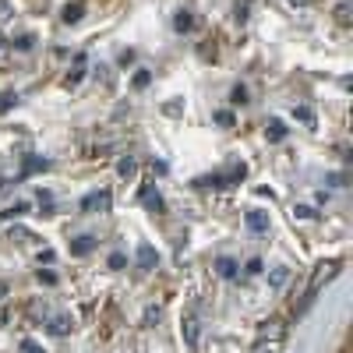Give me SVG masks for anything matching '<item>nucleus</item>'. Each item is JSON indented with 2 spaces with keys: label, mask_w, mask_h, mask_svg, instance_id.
<instances>
[{
  "label": "nucleus",
  "mask_w": 353,
  "mask_h": 353,
  "mask_svg": "<svg viewBox=\"0 0 353 353\" xmlns=\"http://www.w3.org/2000/svg\"><path fill=\"white\" fill-rule=\"evenodd\" d=\"M339 269H343V261L339 258H325V261H318L314 269H311V279H307V297H304V304H311L318 293H321V286H329L336 276H339Z\"/></svg>",
  "instance_id": "f257e3e1"
},
{
  "label": "nucleus",
  "mask_w": 353,
  "mask_h": 353,
  "mask_svg": "<svg viewBox=\"0 0 353 353\" xmlns=\"http://www.w3.org/2000/svg\"><path fill=\"white\" fill-rule=\"evenodd\" d=\"M286 339V321L283 318H265L258 325V343H279L283 346Z\"/></svg>",
  "instance_id": "f03ea898"
},
{
  "label": "nucleus",
  "mask_w": 353,
  "mask_h": 353,
  "mask_svg": "<svg viewBox=\"0 0 353 353\" xmlns=\"http://www.w3.org/2000/svg\"><path fill=\"white\" fill-rule=\"evenodd\" d=\"M110 205H113V198H110V191H99V194H88L85 201H81V209H99V212H110Z\"/></svg>",
  "instance_id": "7ed1b4c3"
},
{
  "label": "nucleus",
  "mask_w": 353,
  "mask_h": 353,
  "mask_svg": "<svg viewBox=\"0 0 353 353\" xmlns=\"http://www.w3.org/2000/svg\"><path fill=\"white\" fill-rule=\"evenodd\" d=\"M181 332H184L188 346L194 350V346H198V336H201V325H198V318H194V314H188V318H184V325H181Z\"/></svg>",
  "instance_id": "20e7f679"
},
{
  "label": "nucleus",
  "mask_w": 353,
  "mask_h": 353,
  "mask_svg": "<svg viewBox=\"0 0 353 353\" xmlns=\"http://www.w3.org/2000/svg\"><path fill=\"white\" fill-rule=\"evenodd\" d=\"M353 8H350V0H339L336 4V11H332V18H336V25H343V28H350L353 25V14H350Z\"/></svg>",
  "instance_id": "39448f33"
},
{
  "label": "nucleus",
  "mask_w": 353,
  "mask_h": 353,
  "mask_svg": "<svg viewBox=\"0 0 353 353\" xmlns=\"http://www.w3.org/2000/svg\"><path fill=\"white\" fill-rule=\"evenodd\" d=\"M138 265H141V269H156V265H159V254H156L149 244H141V248H138Z\"/></svg>",
  "instance_id": "423d86ee"
},
{
  "label": "nucleus",
  "mask_w": 353,
  "mask_h": 353,
  "mask_svg": "<svg viewBox=\"0 0 353 353\" xmlns=\"http://www.w3.org/2000/svg\"><path fill=\"white\" fill-rule=\"evenodd\" d=\"M141 201H145V205H149V209H152V212H163V209H166V205H163V198H159V191H152L149 184H145V188H141Z\"/></svg>",
  "instance_id": "0eeeda50"
},
{
  "label": "nucleus",
  "mask_w": 353,
  "mask_h": 353,
  "mask_svg": "<svg viewBox=\"0 0 353 353\" xmlns=\"http://www.w3.org/2000/svg\"><path fill=\"white\" fill-rule=\"evenodd\" d=\"M81 11H85V4H81V0L68 4V8H64V14H61V18H64V25H78V21H81Z\"/></svg>",
  "instance_id": "6e6552de"
},
{
  "label": "nucleus",
  "mask_w": 353,
  "mask_h": 353,
  "mask_svg": "<svg viewBox=\"0 0 353 353\" xmlns=\"http://www.w3.org/2000/svg\"><path fill=\"white\" fill-rule=\"evenodd\" d=\"M251 8H254V0H237V4H233V21H248L251 18Z\"/></svg>",
  "instance_id": "1a4fd4ad"
},
{
  "label": "nucleus",
  "mask_w": 353,
  "mask_h": 353,
  "mask_svg": "<svg viewBox=\"0 0 353 353\" xmlns=\"http://www.w3.org/2000/svg\"><path fill=\"white\" fill-rule=\"evenodd\" d=\"M81 74H85V53H78V57H74V68L68 71V78H64V81H68V85H78V81H81Z\"/></svg>",
  "instance_id": "9d476101"
},
{
  "label": "nucleus",
  "mask_w": 353,
  "mask_h": 353,
  "mask_svg": "<svg viewBox=\"0 0 353 353\" xmlns=\"http://www.w3.org/2000/svg\"><path fill=\"white\" fill-rule=\"evenodd\" d=\"M173 28H176V32H191V28H194V18H191V11H176V18H173Z\"/></svg>",
  "instance_id": "9b49d317"
},
{
  "label": "nucleus",
  "mask_w": 353,
  "mask_h": 353,
  "mask_svg": "<svg viewBox=\"0 0 353 353\" xmlns=\"http://www.w3.org/2000/svg\"><path fill=\"white\" fill-rule=\"evenodd\" d=\"M216 272H219L223 279H233V276H237V261H233V258H219V261H216Z\"/></svg>",
  "instance_id": "f8f14e48"
},
{
  "label": "nucleus",
  "mask_w": 353,
  "mask_h": 353,
  "mask_svg": "<svg viewBox=\"0 0 353 353\" xmlns=\"http://www.w3.org/2000/svg\"><path fill=\"white\" fill-rule=\"evenodd\" d=\"M265 138H269V141H283V138H286L283 121H269V124H265Z\"/></svg>",
  "instance_id": "ddd939ff"
},
{
  "label": "nucleus",
  "mask_w": 353,
  "mask_h": 353,
  "mask_svg": "<svg viewBox=\"0 0 353 353\" xmlns=\"http://www.w3.org/2000/svg\"><path fill=\"white\" fill-rule=\"evenodd\" d=\"M71 329H74L71 318H53V321H50V332H53V336H68Z\"/></svg>",
  "instance_id": "4468645a"
},
{
  "label": "nucleus",
  "mask_w": 353,
  "mask_h": 353,
  "mask_svg": "<svg viewBox=\"0 0 353 353\" xmlns=\"http://www.w3.org/2000/svg\"><path fill=\"white\" fill-rule=\"evenodd\" d=\"M248 226H251L254 233H265V230H269V219H265L261 212H248Z\"/></svg>",
  "instance_id": "2eb2a0df"
},
{
  "label": "nucleus",
  "mask_w": 353,
  "mask_h": 353,
  "mask_svg": "<svg viewBox=\"0 0 353 353\" xmlns=\"http://www.w3.org/2000/svg\"><path fill=\"white\" fill-rule=\"evenodd\" d=\"M286 279H290V269H286V265H279V269H272V276H269V283H272L276 290H283V286H286Z\"/></svg>",
  "instance_id": "dca6fc26"
},
{
  "label": "nucleus",
  "mask_w": 353,
  "mask_h": 353,
  "mask_svg": "<svg viewBox=\"0 0 353 353\" xmlns=\"http://www.w3.org/2000/svg\"><path fill=\"white\" fill-rule=\"evenodd\" d=\"M293 113H297V121H301V124H307V128H314V113H311L307 106H297V110H293Z\"/></svg>",
  "instance_id": "f3484780"
},
{
  "label": "nucleus",
  "mask_w": 353,
  "mask_h": 353,
  "mask_svg": "<svg viewBox=\"0 0 353 353\" xmlns=\"http://www.w3.org/2000/svg\"><path fill=\"white\" fill-rule=\"evenodd\" d=\"M71 251H74V254H88V251H92V237H78Z\"/></svg>",
  "instance_id": "a211bd4d"
},
{
  "label": "nucleus",
  "mask_w": 353,
  "mask_h": 353,
  "mask_svg": "<svg viewBox=\"0 0 353 353\" xmlns=\"http://www.w3.org/2000/svg\"><path fill=\"white\" fill-rule=\"evenodd\" d=\"M11 14H14L11 0H0V25H8V21H11Z\"/></svg>",
  "instance_id": "6ab92c4d"
},
{
  "label": "nucleus",
  "mask_w": 353,
  "mask_h": 353,
  "mask_svg": "<svg viewBox=\"0 0 353 353\" xmlns=\"http://www.w3.org/2000/svg\"><path fill=\"white\" fill-rule=\"evenodd\" d=\"M117 173H121V176H131V173H134V159H121V163H117Z\"/></svg>",
  "instance_id": "aec40b11"
},
{
  "label": "nucleus",
  "mask_w": 353,
  "mask_h": 353,
  "mask_svg": "<svg viewBox=\"0 0 353 353\" xmlns=\"http://www.w3.org/2000/svg\"><path fill=\"white\" fill-rule=\"evenodd\" d=\"M293 216H297V219H314V209H311V205H297Z\"/></svg>",
  "instance_id": "412c9836"
},
{
  "label": "nucleus",
  "mask_w": 353,
  "mask_h": 353,
  "mask_svg": "<svg viewBox=\"0 0 353 353\" xmlns=\"http://www.w3.org/2000/svg\"><path fill=\"white\" fill-rule=\"evenodd\" d=\"M36 170H46V159H28L25 163V173H36Z\"/></svg>",
  "instance_id": "4be33fe9"
},
{
  "label": "nucleus",
  "mask_w": 353,
  "mask_h": 353,
  "mask_svg": "<svg viewBox=\"0 0 353 353\" xmlns=\"http://www.w3.org/2000/svg\"><path fill=\"white\" fill-rule=\"evenodd\" d=\"M216 121H219L223 128H230V124H233V113H230V110H219V113H216Z\"/></svg>",
  "instance_id": "5701e85b"
},
{
  "label": "nucleus",
  "mask_w": 353,
  "mask_h": 353,
  "mask_svg": "<svg viewBox=\"0 0 353 353\" xmlns=\"http://www.w3.org/2000/svg\"><path fill=\"white\" fill-rule=\"evenodd\" d=\"M233 103H248V92H244V85L233 88Z\"/></svg>",
  "instance_id": "b1692460"
},
{
  "label": "nucleus",
  "mask_w": 353,
  "mask_h": 353,
  "mask_svg": "<svg viewBox=\"0 0 353 353\" xmlns=\"http://www.w3.org/2000/svg\"><path fill=\"white\" fill-rule=\"evenodd\" d=\"M286 4H290V8H314L318 0H286Z\"/></svg>",
  "instance_id": "393cba45"
},
{
  "label": "nucleus",
  "mask_w": 353,
  "mask_h": 353,
  "mask_svg": "<svg viewBox=\"0 0 353 353\" xmlns=\"http://www.w3.org/2000/svg\"><path fill=\"white\" fill-rule=\"evenodd\" d=\"M134 85H138V88L149 85V71H138V74H134Z\"/></svg>",
  "instance_id": "a878e982"
},
{
  "label": "nucleus",
  "mask_w": 353,
  "mask_h": 353,
  "mask_svg": "<svg viewBox=\"0 0 353 353\" xmlns=\"http://www.w3.org/2000/svg\"><path fill=\"white\" fill-rule=\"evenodd\" d=\"M110 269H124V254H110Z\"/></svg>",
  "instance_id": "bb28decb"
},
{
  "label": "nucleus",
  "mask_w": 353,
  "mask_h": 353,
  "mask_svg": "<svg viewBox=\"0 0 353 353\" xmlns=\"http://www.w3.org/2000/svg\"><path fill=\"white\" fill-rule=\"evenodd\" d=\"M248 272H251V276H254V272H261V261H258V258H251V261H248Z\"/></svg>",
  "instance_id": "cd10ccee"
},
{
  "label": "nucleus",
  "mask_w": 353,
  "mask_h": 353,
  "mask_svg": "<svg viewBox=\"0 0 353 353\" xmlns=\"http://www.w3.org/2000/svg\"><path fill=\"white\" fill-rule=\"evenodd\" d=\"M21 353H39V346L36 343H21Z\"/></svg>",
  "instance_id": "c85d7f7f"
},
{
  "label": "nucleus",
  "mask_w": 353,
  "mask_h": 353,
  "mask_svg": "<svg viewBox=\"0 0 353 353\" xmlns=\"http://www.w3.org/2000/svg\"><path fill=\"white\" fill-rule=\"evenodd\" d=\"M8 297V283H0V301H4Z\"/></svg>",
  "instance_id": "c756f323"
}]
</instances>
